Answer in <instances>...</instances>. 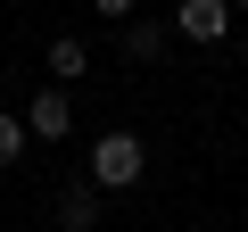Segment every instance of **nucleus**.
Here are the masks:
<instances>
[{
	"mask_svg": "<svg viewBox=\"0 0 248 232\" xmlns=\"http://www.w3.org/2000/svg\"><path fill=\"white\" fill-rule=\"evenodd\" d=\"M149 174L141 133H91V191H133Z\"/></svg>",
	"mask_w": 248,
	"mask_h": 232,
	"instance_id": "1",
	"label": "nucleus"
},
{
	"mask_svg": "<svg viewBox=\"0 0 248 232\" xmlns=\"http://www.w3.org/2000/svg\"><path fill=\"white\" fill-rule=\"evenodd\" d=\"M232 25H240L232 0H182V9H174V33H182V42H199V50H207V42H223Z\"/></svg>",
	"mask_w": 248,
	"mask_h": 232,
	"instance_id": "2",
	"label": "nucleus"
},
{
	"mask_svg": "<svg viewBox=\"0 0 248 232\" xmlns=\"http://www.w3.org/2000/svg\"><path fill=\"white\" fill-rule=\"evenodd\" d=\"M75 133V108H66V91L50 83V91H33L25 99V141H66Z\"/></svg>",
	"mask_w": 248,
	"mask_h": 232,
	"instance_id": "3",
	"label": "nucleus"
},
{
	"mask_svg": "<svg viewBox=\"0 0 248 232\" xmlns=\"http://www.w3.org/2000/svg\"><path fill=\"white\" fill-rule=\"evenodd\" d=\"M50 215H58V232H91V224H99V191H91V182H75V191H58V207H50Z\"/></svg>",
	"mask_w": 248,
	"mask_h": 232,
	"instance_id": "4",
	"label": "nucleus"
},
{
	"mask_svg": "<svg viewBox=\"0 0 248 232\" xmlns=\"http://www.w3.org/2000/svg\"><path fill=\"white\" fill-rule=\"evenodd\" d=\"M50 75H58V91H66L75 75H91V50H83L75 33H58V42H50Z\"/></svg>",
	"mask_w": 248,
	"mask_h": 232,
	"instance_id": "5",
	"label": "nucleus"
},
{
	"mask_svg": "<svg viewBox=\"0 0 248 232\" xmlns=\"http://www.w3.org/2000/svg\"><path fill=\"white\" fill-rule=\"evenodd\" d=\"M25 149H33V141H25V116H9V108H0V174H9Z\"/></svg>",
	"mask_w": 248,
	"mask_h": 232,
	"instance_id": "6",
	"label": "nucleus"
},
{
	"mask_svg": "<svg viewBox=\"0 0 248 232\" xmlns=\"http://www.w3.org/2000/svg\"><path fill=\"white\" fill-rule=\"evenodd\" d=\"M174 25H124V58H157Z\"/></svg>",
	"mask_w": 248,
	"mask_h": 232,
	"instance_id": "7",
	"label": "nucleus"
}]
</instances>
